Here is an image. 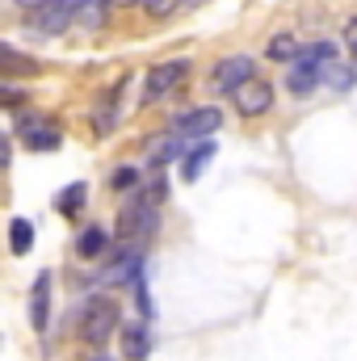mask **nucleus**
I'll use <instances>...</instances> for the list:
<instances>
[{"mask_svg": "<svg viewBox=\"0 0 357 361\" xmlns=\"http://www.w3.org/2000/svg\"><path fill=\"white\" fill-rule=\"evenodd\" d=\"M177 156H185V152H181L177 143L169 139V143H160V152H152V164L160 169V164H169V160H177Z\"/></svg>", "mask_w": 357, "mask_h": 361, "instance_id": "5701e85b", "label": "nucleus"}, {"mask_svg": "<svg viewBox=\"0 0 357 361\" xmlns=\"http://www.w3.org/2000/svg\"><path fill=\"white\" fill-rule=\"evenodd\" d=\"M345 42H349V51H353V63H357V17L345 25Z\"/></svg>", "mask_w": 357, "mask_h": 361, "instance_id": "a878e982", "label": "nucleus"}, {"mask_svg": "<svg viewBox=\"0 0 357 361\" xmlns=\"http://www.w3.org/2000/svg\"><path fill=\"white\" fill-rule=\"evenodd\" d=\"M0 105H4V109H21V105H25V92H21V89H8V85H0Z\"/></svg>", "mask_w": 357, "mask_h": 361, "instance_id": "b1692460", "label": "nucleus"}, {"mask_svg": "<svg viewBox=\"0 0 357 361\" xmlns=\"http://www.w3.org/2000/svg\"><path fill=\"white\" fill-rule=\"evenodd\" d=\"M38 72H42V63H38L34 55H25V51H17V47H8V42H0V76L21 80V76H38Z\"/></svg>", "mask_w": 357, "mask_h": 361, "instance_id": "f8f14e48", "label": "nucleus"}, {"mask_svg": "<svg viewBox=\"0 0 357 361\" xmlns=\"http://www.w3.org/2000/svg\"><path fill=\"white\" fill-rule=\"evenodd\" d=\"M68 25H72V0H47L42 8H34V30H38V34L55 38V34H63Z\"/></svg>", "mask_w": 357, "mask_h": 361, "instance_id": "9d476101", "label": "nucleus"}, {"mask_svg": "<svg viewBox=\"0 0 357 361\" xmlns=\"http://www.w3.org/2000/svg\"><path fill=\"white\" fill-rule=\"evenodd\" d=\"M147 353H152L147 324H122V361H147Z\"/></svg>", "mask_w": 357, "mask_h": 361, "instance_id": "ddd939ff", "label": "nucleus"}, {"mask_svg": "<svg viewBox=\"0 0 357 361\" xmlns=\"http://www.w3.org/2000/svg\"><path fill=\"white\" fill-rule=\"evenodd\" d=\"M118 332V302L114 298H89V307H85V315H80V336H85V345L89 349H105L109 345V336Z\"/></svg>", "mask_w": 357, "mask_h": 361, "instance_id": "7ed1b4c3", "label": "nucleus"}, {"mask_svg": "<svg viewBox=\"0 0 357 361\" xmlns=\"http://www.w3.org/2000/svg\"><path fill=\"white\" fill-rule=\"evenodd\" d=\"M8 244H13L17 257L30 252V248H34V223H30V219H13V223H8Z\"/></svg>", "mask_w": 357, "mask_h": 361, "instance_id": "a211bd4d", "label": "nucleus"}, {"mask_svg": "<svg viewBox=\"0 0 357 361\" xmlns=\"http://www.w3.org/2000/svg\"><path fill=\"white\" fill-rule=\"evenodd\" d=\"M109 185H114L118 193H131V189L139 185V173H135V169H114V177H109Z\"/></svg>", "mask_w": 357, "mask_h": 361, "instance_id": "412c9836", "label": "nucleus"}, {"mask_svg": "<svg viewBox=\"0 0 357 361\" xmlns=\"http://www.w3.org/2000/svg\"><path fill=\"white\" fill-rule=\"evenodd\" d=\"M105 4L109 0H72V21H80L85 30H101L105 25Z\"/></svg>", "mask_w": 357, "mask_h": 361, "instance_id": "dca6fc26", "label": "nucleus"}, {"mask_svg": "<svg viewBox=\"0 0 357 361\" xmlns=\"http://www.w3.org/2000/svg\"><path fill=\"white\" fill-rule=\"evenodd\" d=\"M122 101H126V76L114 80L109 89L101 92V101H97V118H92L97 135H109V130L118 126V118H122Z\"/></svg>", "mask_w": 357, "mask_h": 361, "instance_id": "1a4fd4ad", "label": "nucleus"}, {"mask_svg": "<svg viewBox=\"0 0 357 361\" xmlns=\"http://www.w3.org/2000/svg\"><path fill=\"white\" fill-rule=\"evenodd\" d=\"M231 101H236V109H240L244 118L269 114V105H273V85H269V80H261V76H253V80H244L240 89L231 92Z\"/></svg>", "mask_w": 357, "mask_h": 361, "instance_id": "0eeeda50", "label": "nucleus"}, {"mask_svg": "<svg viewBox=\"0 0 357 361\" xmlns=\"http://www.w3.org/2000/svg\"><path fill=\"white\" fill-rule=\"evenodd\" d=\"M105 244H109V235H105L101 227H89V231H80V240H76V257L92 261V257L105 252Z\"/></svg>", "mask_w": 357, "mask_h": 361, "instance_id": "f3484780", "label": "nucleus"}, {"mask_svg": "<svg viewBox=\"0 0 357 361\" xmlns=\"http://www.w3.org/2000/svg\"><path fill=\"white\" fill-rule=\"evenodd\" d=\"M210 156H214V143H210V139H206V143H198V147H189V152L181 156V177L198 180V177H202V169L210 164Z\"/></svg>", "mask_w": 357, "mask_h": 361, "instance_id": "2eb2a0df", "label": "nucleus"}, {"mask_svg": "<svg viewBox=\"0 0 357 361\" xmlns=\"http://www.w3.org/2000/svg\"><path fill=\"white\" fill-rule=\"evenodd\" d=\"M353 68H341V63H337V59H332V63H324V80H328V85H332V89H349V85H353Z\"/></svg>", "mask_w": 357, "mask_h": 361, "instance_id": "aec40b11", "label": "nucleus"}, {"mask_svg": "<svg viewBox=\"0 0 357 361\" xmlns=\"http://www.w3.org/2000/svg\"><path fill=\"white\" fill-rule=\"evenodd\" d=\"M332 59H337V42H328V38L311 42V47H307V51H298V59L290 63L286 89L294 92V97H307V92L324 80V63H332Z\"/></svg>", "mask_w": 357, "mask_h": 361, "instance_id": "f03ea898", "label": "nucleus"}, {"mask_svg": "<svg viewBox=\"0 0 357 361\" xmlns=\"http://www.w3.org/2000/svg\"><path fill=\"white\" fill-rule=\"evenodd\" d=\"M181 4H185V0H143V8H147L152 17H173Z\"/></svg>", "mask_w": 357, "mask_h": 361, "instance_id": "4be33fe9", "label": "nucleus"}, {"mask_svg": "<svg viewBox=\"0 0 357 361\" xmlns=\"http://www.w3.org/2000/svg\"><path fill=\"white\" fill-rule=\"evenodd\" d=\"M30 324H34V332H47L51 328V273H38L34 277V290H30Z\"/></svg>", "mask_w": 357, "mask_h": 361, "instance_id": "9b49d317", "label": "nucleus"}, {"mask_svg": "<svg viewBox=\"0 0 357 361\" xmlns=\"http://www.w3.org/2000/svg\"><path fill=\"white\" fill-rule=\"evenodd\" d=\"M122 4H126V0H122Z\"/></svg>", "mask_w": 357, "mask_h": 361, "instance_id": "c85d7f7f", "label": "nucleus"}, {"mask_svg": "<svg viewBox=\"0 0 357 361\" xmlns=\"http://www.w3.org/2000/svg\"><path fill=\"white\" fill-rule=\"evenodd\" d=\"M219 126H223V109H214V105H198V109H185L177 122H173V135L193 139V135H214Z\"/></svg>", "mask_w": 357, "mask_h": 361, "instance_id": "423d86ee", "label": "nucleus"}, {"mask_svg": "<svg viewBox=\"0 0 357 361\" xmlns=\"http://www.w3.org/2000/svg\"><path fill=\"white\" fill-rule=\"evenodd\" d=\"M8 160H13V147H8V135L0 130V173L8 169Z\"/></svg>", "mask_w": 357, "mask_h": 361, "instance_id": "393cba45", "label": "nucleus"}, {"mask_svg": "<svg viewBox=\"0 0 357 361\" xmlns=\"http://www.w3.org/2000/svg\"><path fill=\"white\" fill-rule=\"evenodd\" d=\"M257 76V63L248 59V55H231V59H223V63H214V89L219 92H236L244 80H253Z\"/></svg>", "mask_w": 357, "mask_h": 361, "instance_id": "6e6552de", "label": "nucleus"}, {"mask_svg": "<svg viewBox=\"0 0 357 361\" xmlns=\"http://www.w3.org/2000/svg\"><path fill=\"white\" fill-rule=\"evenodd\" d=\"M265 55L273 59V63H294V59H298V42H294L290 34H277V38L265 47Z\"/></svg>", "mask_w": 357, "mask_h": 361, "instance_id": "6ab92c4d", "label": "nucleus"}, {"mask_svg": "<svg viewBox=\"0 0 357 361\" xmlns=\"http://www.w3.org/2000/svg\"><path fill=\"white\" fill-rule=\"evenodd\" d=\"M17 139L30 152H55L63 143V130L47 114H17Z\"/></svg>", "mask_w": 357, "mask_h": 361, "instance_id": "20e7f679", "label": "nucleus"}, {"mask_svg": "<svg viewBox=\"0 0 357 361\" xmlns=\"http://www.w3.org/2000/svg\"><path fill=\"white\" fill-rule=\"evenodd\" d=\"M185 76H189V59H169V63H156V68L147 72V85H143V105H152V101L169 97V92L185 80Z\"/></svg>", "mask_w": 357, "mask_h": 361, "instance_id": "39448f33", "label": "nucleus"}, {"mask_svg": "<svg viewBox=\"0 0 357 361\" xmlns=\"http://www.w3.org/2000/svg\"><path fill=\"white\" fill-rule=\"evenodd\" d=\"M89 361H109V357H89Z\"/></svg>", "mask_w": 357, "mask_h": 361, "instance_id": "cd10ccee", "label": "nucleus"}, {"mask_svg": "<svg viewBox=\"0 0 357 361\" xmlns=\"http://www.w3.org/2000/svg\"><path fill=\"white\" fill-rule=\"evenodd\" d=\"M156 206H160V202H156L152 193H135V197L122 206V214H118V248L143 257V248L152 244V235H156V227H160V210H156Z\"/></svg>", "mask_w": 357, "mask_h": 361, "instance_id": "f257e3e1", "label": "nucleus"}, {"mask_svg": "<svg viewBox=\"0 0 357 361\" xmlns=\"http://www.w3.org/2000/svg\"><path fill=\"white\" fill-rule=\"evenodd\" d=\"M17 4H21V8H30V13H34V8H42V4H47V0H17Z\"/></svg>", "mask_w": 357, "mask_h": 361, "instance_id": "bb28decb", "label": "nucleus"}, {"mask_svg": "<svg viewBox=\"0 0 357 361\" xmlns=\"http://www.w3.org/2000/svg\"><path fill=\"white\" fill-rule=\"evenodd\" d=\"M85 202H89V185H85V180H72L63 193H55V210L68 214V219H76V214L85 210Z\"/></svg>", "mask_w": 357, "mask_h": 361, "instance_id": "4468645a", "label": "nucleus"}]
</instances>
